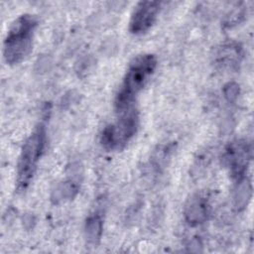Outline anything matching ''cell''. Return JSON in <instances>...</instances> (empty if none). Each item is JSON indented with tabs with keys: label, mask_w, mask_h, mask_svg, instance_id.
<instances>
[{
	"label": "cell",
	"mask_w": 254,
	"mask_h": 254,
	"mask_svg": "<svg viewBox=\"0 0 254 254\" xmlns=\"http://www.w3.org/2000/svg\"><path fill=\"white\" fill-rule=\"evenodd\" d=\"M156 67L157 58L153 54H142L132 60L115 95L114 106L118 112L130 108L136 95L145 86Z\"/></svg>",
	"instance_id": "obj_1"
},
{
	"label": "cell",
	"mask_w": 254,
	"mask_h": 254,
	"mask_svg": "<svg viewBox=\"0 0 254 254\" xmlns=\"http://www.w3.org/2000/svg\"><path fill=\"white\" fill-rule=\"evenodd\" d=\"M38 20L34 15L23 14L11 25L3 44V57L7 64L21 63L32 51Z\"/></svg>",
	"instance_id": "obj_2"
},
{
	"label": "cell",
	"mask_w": 254,
	"mask_h": 254,
	"mask_svg": "<svg viewBox=\"0 0 254 254\" xmlns=\"http://www.w3.org/2000/svg\"><path fill=\"white\" fill-rule=\"evenodd\" d=\"M45 144L46 129L41 124L35 128L22 147L17 164L16 189L18 191H23L29 187L44 151Z\"/></svg>",
	"instance_id": "obj_3"
},
{
	"label": "cell",
	"mask_w": 254,
	"mask_h": 254,
	"mask_svg": "<svg viewBox=\"0 0 254 254\" xmlns=\"http://www.w3.org/2000/svg\"><path fill=\"white\" fill-rule=\"evenodd\" d=\"M139 125V114L134 108L123 111L113 124L106 126L100 136V143L106 150H120L135 135Z\"/></svg>",
	"instance_id": "obj_4"
},
{
	"label": "cell",
	"mask_w": 254,
	"mask_h": 254,
	"mask_svg": "<svg viewBox=\"0 0 254 254\" xmlns=\"http://www.w3.org/2000/svg\"><path fill=\"white\" fill-rule=\"evenodd\" d=\"M161 9L159 1H141L132 12L129 21V31L134 35L147 32L155 23Z\"/></svg>",
	"instance_id": "obj_5"
},
{
	"label": "cell",
	"mask_w": 254,
	"mask_h": 254,
	"mask_svg": "<svg viewBox=\"0 0 254 254\" xmlns=\"http://www.w3.org/2000/svg\"><path fill=\"white\" fill-rule=\"evenodd\" d=\"M231 175L240 180L246 172L250 160V148L245 141L232 142L225 150L223 157Z\"/></svg>",
	"instance_id": "obj_6"
},
{
	"label": "cell",
	"mask_w": 254,
	"mask_h": 254,
	"mask_svg": "<svg viewBox=\"0 0 254 254\" xmlns=\"http://www.w3.org/2000/svg\"><path fill=\"white\" fill-rule=\"evenodd\" d=\"M209 210L210 206L206 197L197 193L189 198L186 203L185 216L189 223L198 224L207 219Z\"/></svg>",
	"instance_id": "obj_7"
},
{
	"label": "cell",
	"mask_w": 254,
	"mask_h": 254,
	"mask_svg": "<svg viewBox=\"0 0 254 254\" xmlns=\"http://www.w3.org/2000/svg\"><path fill=\"white\" fill-rule=\"evenodd\" d=\"M102 218L98 213L90 215L86 219L84 226V235L88 244L96 245L99 242L102 234Z\"/></svg>",
	"instance_id": "obj_8"
},
{
	"label": "cell",
	"mask_w": 254,
	"mask_h": 254,
	"mask_svg": "<svg viewBox=\"0 0 254 254\" xmlns=\"http://www.w3.org/2000/svg\"><path fill=\"white\" fill-rule=\"evenodd\" d=\"M240 48L238 46L233 45H227L223 46L219 52L217 53V62L221 65H232L239 63L240 58Z\"/></svg>",
	"instance_id": "obj_9"
},
{
	"label": "cell",
	"mask_w": 254,
	"mask_h": 254,
	"mask_svg": "<svg viewBox=\"0 0 254 254\" xmlns=\"http://www.w3.org/2000/svg\"><path fill=\"white\" fill-rule=\"evenodd\" d=\"M77 191V184L73 182H66L57 191V195L61 198H70Z\"/></svg>",
	"instance_id": "obj_10"
},
{
	"label": "cell",
	"mask_w": 254,
	"mask_h": 254,
	"mask_svg": "<svg viewBox=\"0 0 254 254\" xmlns=\"http://www.w3.org/2000/svg\"><path fill=\"white\" fill-rule=\"evenodd\" d=\"M239 86L234 82H229L224 86V95L228 100H234L239 91Z\"/></svg>",
	"instance_id": "obj_11"
}]
</instances>
